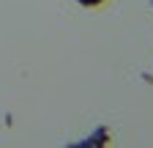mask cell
<instances>
[{
    "mask_svg": "<svg viewBox=\"0 0 153 148\" xmlns=\"http://www.w3.org/2000/svg\"><path fill=\"white\" fill-rule=\"evenodd\" d=\"M79 6H85V8H96V6H101L104 0H76Z\"/></svg>",
    "mask_w": 153,
    "mask_h": 148,
    "instance_id": "obj_1",
    "label": "cell"
}]
</instances>
